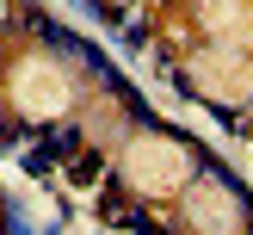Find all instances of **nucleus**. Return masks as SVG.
I'll return each mask as SVG.
<instances>
[{
  "label": "nucleus",
  "instance_id": "1",
  "mask_svg": "<svg viewBox=\"0 0 253 235\" xmlns=\"http://www.w3.org/2000/svg\"><path fill=\"white\" fill-rule=\"evenodd\" d=\"M68 173H74L81 186H93V180H99V155H74V167H68Z\"/></svg>",
  "mask_w": 253,
  "mask_h": 235
}]
</instances>
